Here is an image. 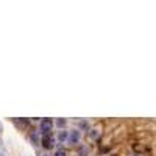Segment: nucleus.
Segmentation results:
<instances>
[{"label":"nucleus","mask_w":156,"mask_h":156,"mask_svg":"<svg viewBox=\"0 0 156 156\" xmlns=\"http://www.w3.org/2000/svg\"><path fill=\"white\" fill-rule=\"evenodd\" d=\"M51 126H53V122L48 119H44L41 122V131H44V134H48L51 131Z\"/></svg>","instance_id":"1"},{"label":"nucleus","mask_w":156,"mask_h":156,"mask_svg":"<svg viewBox=\"0 0 156 156\" xmlns=\"http://www.w3.org/2000/svg\"><path fill=\"white\" fill-rule=\"evenodd\" d=\"M42 147L47 148V150H50L51 147H53V137H51L50 133L48 134H44V137H42Z\"/></svg>","instance_id":"2"},{"label":"nucleus","mask_w":156,"mask_h":156,"mask_svg":"<svg viewBox=\"0 0 156 156\" xmlns=\"http://www.w3.org/2000/svg\"><path fill=\"white\" fill-rule=\"evenodd\" d=\"M67 139H69L70 144H76V142L80 140V131H78V129H72Z\"/></svg>","instance_id":"3"},{"label":"nucleus","mask_w":156,"mask_h":156,"mask_svg":"<svg viewBox=\"0 0 156 156\" xmlns=\"http://www.w3.org/2000/svg\"><path fill=\"white\" fill-rule=\"evenodd\" d=\"M89 136H90V139H97V137L100 136V133H98V129H95V128H92V129H89Z\"/></svg>","instance_id":"4"},{"label":"nucleus","mask_w":156,"mask_h":156,"mask_svg":"<svg viewBox=\"0 0 156 156\" xmlns=\"http://www.w3.org/2000/svg\"><path fill=\"white\" fill-rule=\"evenodd\" d=\"M58 139L62 142V140H66L67 139V133L66 131H59V134H58Z\"/></svg>","instance_id":"5"},{"label":"nucleus","mask_w":156,"mask_h":156,"mask_svg":"<svg viewBox=\"0 0 156 156\" xmlns=\"http://www.w3.org/2000/svg\"><path fill=\"white\" fill-rule=\"evenodd\" d=\"M56 126H61V128L66 126V120H64V119H58L56 120Z\"/></svg>","instance_id":"6"},{"label":"nucleus","mask_w":156,"mask_h":156,"mask_svg":"<svg viewBox=\"0 0 156 156\" xmlns=\"http://www.w3.org/2000/svg\"><path fill=\"white\" fill-rule=\"evenodd\" d=\"M53 156H66V151H64V150H58Z\"/></svg>","instance_id":"7"},{"label":"nucleus","mask_w":156,"mask_h":156,"mask_svg":"<svg viewBox=\"0 0 156 156\" xmlns=\"http://www.w3.org/2000/svg\"><path fill=\"white\" fill-rule=\"evenodd\" d=\"M31 140L34 142V144H37V136H36V134H33V136H31Z\"/></svg>","instance_id":"8"},{"label":"nucleus","mask_w":156,"mask_h":156,"mask_svg":"<svg viewBox=\"0 0 156 156\" xmlns=\"http://www.w3.org/2000/svg\"><path fill=\"white\" fill-rule=\"evenodd\" d=\"M80 126H81V128H87V123H86V122H81Z\"/></svg>","instance_id":"9"},{"label":"nucleus","mask_w":156,"mask_h":156,"mask_svg":"<svg viewBox=\"0 0 156 156\" xmlns=\"http://www.w3.org/2000/svg\"><path fill=\"white\" fill-rule=\"evenodd\" d=\"M0 156H3V154H0Z\"/></svg>","instance_id":"10"}]
</instances>
